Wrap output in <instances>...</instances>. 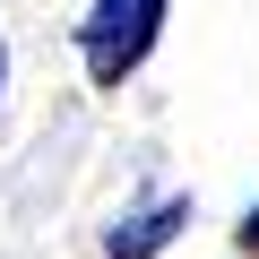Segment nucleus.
I'll return each instance as SVG.
<instances>
[{
    "label": "nucleus",
    "instance_id": "nucleus-4",
    "mask_svg": "<svg viewBox=\"0 0 259 259\" xmlns=\"http://www.w3.org/2000/svg\"><path fill=\"white\" fill-rule=\"evenodd\" d=\"M0 87H9V52H0Z\"/></svg>",
    "mask_w": 259,
    "mask_h": 259
},
{
    "label": "nucleus",
    "instance_id": "nucleus-1",
    "mask_svg": "<svg viewBox=\"0 0 259 259\" xmlns=\"http://www.w3.org/2000/svg\"><path fill=\"white\" fill-rule=\"evenodd\" d=\"M164 35V0H95L87 26H78V52H87V78L95 87H121Z\"/></svg>",
    "mask_w": 259,
    "mask_h": 259
},
{
    "label": "nucleus",
    "instance_id": "nucleus-2",
    "mask_svg": "<svg viewBox=\"0 0 259 259\" xmlns=\"http://www.w3.org/2000/svg\"><path fill=\"white\" fill-rule=\"evenodd\" d=\"M182 225H190V199H156V207H139V216H121V225L104 233V250H112V259H156Z\"/></svg>",
    "mask_w": 259,
    "mask_h": 259
},
{
    "label": "nucleus",
    "instance_id": "nucleus-3",
    "mask_svg": "<svg viewBox=\"0 0 259 259\" xmlns=\"http://www.w3.org/2000/svg\"><path fill=\"white\" fill-rule=\"evenodd\" d=\"M242 250H259V207H250V216H242Z\"/></svg>",
    "mask_w": 259,
    "mask_h": 259
}]
</instances>
